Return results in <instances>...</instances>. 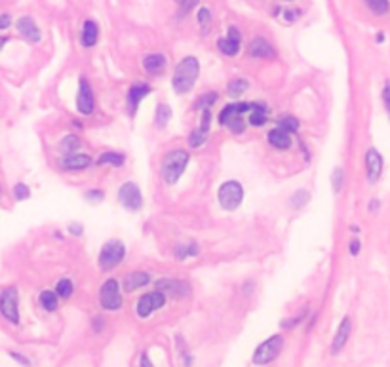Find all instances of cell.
Here are the masks:
<instances>
[{"label":"cell","mask_w":390,"mask_h":367,"mask_svg":"<svg viewBox=\"0 0 390 367\" xmlns=\"http://www.w3.org/2000/svg\"><path fill=\"white\" fill-rule=\"evenodd\" d=\"M225 126H226L228 129H230L232 133H242L244 129H246V124H244V118H242V116H236V118L228 120Z\"/></svg>","instance_id":"37"},{"label":"cell","mask_w":390,"mask_h":367,"mask_svg":"<svg viewBox=\"0 0 390 367\" xmlns=\"http://www.w3.org/2000/svg\"><path fill=\"white\" fill-rule=\"evenodd\" d=\"M12 25V17L8 14H4V16H0V29H8Z\"/></svg>","instance_id":"44"},{"label":"cell","mask_w":390,"mask_h":367,"mask_svg":"<svg viewBox=\"0 0 390 367\" xmlns=\"http://www.w3.org/2000/svg\"><path fill=\"white\" fill-rule=\"evenodd\" d=\"M150 282V274L143 272V270H135V272L126 274L124 278V289L126 291H135L143 285H147Z\"/></svg>","instance_id":"21"},{"label":"cell","mask_w":390,"mask_h":367,"mask_svg":"<svg viewBox=\"0 0 390 367\" xmlns=\"http://www.w3.org/2000/svg\"><path fill=\"white\" fill-rule=\"evenodd\" d=\"M240 42H242V34H240V31L234 29V27H230V29H228V34H226L225 38H219V40H217V48H219V51H221L223 55L232 57V55H236V53L240 51Z\"/></svg>","instance_id":"13"},{"label":"cell","mask_w":390,"mask_h":367,"mask_svg":"<svg viewBox=\"0 0 390 367\" xmlns=\"http://www.w3.org/2000/svg\"><path fill=\"white\" fill-rule=\"evenodd\" d=\"M126 257V246L122 240H109L107 244H103V248L99 251V257H97V263H99V268L109 272L116 266L120 265Z\"/></svg>","instance_id":"3"},{"label":"cell","mask_w":390,"mask_h":367,"mask_svg":"<svg viewBox=\"0 0 390 367\" xmlns=\"http://www.w3.org/2000/svg\"><path fill=\"white\" fill-rule=\"evenodd\" d=\"M200 253V249L196 244H187V246H177V248L174 249V255L175 259H179V261H183V259H187V257H194V255H198Z\"/></svg>","instance_id":"28"},{"label":"cell","mask_w":390,"mask_h":367,"mask_svg":"<svg viewBox=\"0 0 390 367\" xmlns=\"http://www.w3.org/2000/svg\"><path fill=\"white\" fill-rule=\"evenodd\" d=\"M343 179H345V175H343V170L337 168V170L331 173V185H333V190L335 192H341V188H343Z\"/></svg>","instance_id":"39"},{"label":"cell","mask_w":390,"mask_h":367,"mask_svg":"<svg viewBox=\"0 0 390 367\" xmlns=\"http://www.w3.org/2000/svg\"><path fill=\"white\" fill-rule=\"evenodd\" d=\"M278 128L287 131V133H295L299 129V122L293 116H284V118H280V122H278Z\"/></svg>","instance_id":"34"},{"label":"cell","mask_w":390,"mask_h":367,"mask_svg":"<svg viewBox=\"0 0 390 367\" xmlns=\"http://www.w3.org/2000/svg\"><path fill=\"white\" fill-rule=\"evenodd\" d=\"M177 4H179V8H181L183 14H187V12H191L196 4H198V0H175Z\"/></svg>","instance_id":"41"},{"label":"cell","mask_w":390,"mask_h":367,"mask_svg":"<svg viewBox=\"0 0 390 367\" xmlns=\"http://www.w3.org/2000/svg\"><path fill=\"white\" fill-rule=\"evenodd\" d=\"M365 168H367V179L375 183L382 171V158L381 154L377 153V149H369L367 151V154H365Z\"/></svg>","instance_id":"16"},{"label":"cell","mask_w":390,"mask_h":367,"mask_svg":"<svg viewBox=\"0 0 390 367\" xmlns=\"http://www.w3.org/2000/svg\"><path fill=\"white\" fill-rule=\"evenodd\" d=\"M252 105L253 103H246V101L228 103L225 109L221 111V114H219V124H221V126H225L228 120L236 118V116H244L246 112L252 111Z\"/></svg>","instance_id":"14"},{"label":"cell","mask_w":390,"mask_h":367,"mask_svg":"<svg viewBox=\"0 0 390 367\" xmlns=\"http://www.w3.org/2000/svg\"><path fill=\"white\" fill-rule=\"evenodd\" d=\"M99 305L105 310H118L122 307V293H120V283L118 280H107L99 289Z\"/></svg>","instance_id":"6"},{"label":"cell","mask_w":390,"mask_h":367,"mask_svg":"<svg viewBox=\"0 0 390 367\" xmlns=\"http://www.w3.org/2000/svg\"><path fill=\"white\" fill-rule=\"evenodd\" d=\"M72 291H74V285L70 282L69 278H63L57 282L55 285V293H57V297H63V299H69L70 295H72Z\"/></svg>","instance_id":"30"},{"label":"cell","mask_w":390,"mask_h":367,"mask_svg":"<svg viewBox=\"0 0 390 367\" xmlns=\"http://www.w3.org/2000/svg\"><path fill=\"white\" fill-rule=\"evenodd\" d=\"M57 293L55 291H42L40 293V305H42L44 310H48V312H53V310H57Z\"/></svg>","instance_id":"26"},{"label":"cell","mask_w":390,"mask_h":367,"mask_svg":"<svg viewBox=\"0 0 390 367\" xmlns=\"http://www.w3.org/2000/svg\"><path fill=\"white\" fill-rule=\"evenodd\" d=\"M97 36H99V29H97L96 21H92V19L84 21V25H82V44L86 48H92V46H96Z\"/></svg>","instance_id":"24"},{"label":"cell","mask_w":390,"mask_h":367,"mask_svg":"<svg viewBox=\"0 0 390 367\" xmlns=\"http://www.w3.org/2000/svg\"><path fill=\"white\" fill-rule=\"evenodd\" d=\"M166 305V295L160 291H152V293H145L141 299L137 301V316L148 318L152 312Z\"/></svg>","instance_id":"9"},{"label":"cell","mask_w":390,"mask_h":367,"mask_svg":"<svg viewBox=\"0 0 390 367\" xmlns=\"http://www.w3.org/2000/svg\"><path fill=\"white\" fill-rule=\"evenodd\" d=\"M269 109L263 105V103H253L252 105V111H250V124L255 126V128H261V126H265L267 124V120H269Z\"/></svg>","instance_id":"23"},{"label":"cell","mask_w":390,"mask_h":367,"mask_svg":"<svg viewBox=\"0 0 390 367\" xmlns=\"http://www.w3.org/2000/svg\"><path fill=\"white\" fill-rule=\"evenodd\" d=\"M282 346H284V339L280 335H274V337L267 339L265 342H261L259 346L255 348V352H253V363L255 365H267V363H270L272 359H276V356L282 350Z\"/></svg>","instance_id":"5"},{"label":"cell","mask_w":390,"mask_h":367,"mask_svg":"<svg viewBox=\"0 0 390 367\" xmlns=\"http://www.w3.org/2000/svg\"><path fill=\"white\" fill-rule=\"evenodd\" d=\"M4 44H6V38H0V48H2Z\"/></svg>","instance_id":"49"},{"label":"cell","mask_w":390,"mask_h":367,"mask_svg":"<svg viewBox=\"0 0 390 367\" xmlns=\"http://www.w3.org/2000/svg\"><path fill=\"white\" fill-rule=\"evenodd\" d=\"M358 253H360V242L354 238L350 242V255H358Z\"/></svg>","instance_id":"46"},{"label":"cell","mask_w":390,"mask_h":367,"mask_svg":"<svg viewBox=\"0 0 390 367\" xmlns=\"http://www.w3.org/2000/svg\"><path fill=\"white\" fill-rule=\"evenodd\" d=\"M217 101V94L215 92H209V94H204L200 95V99L194 103V109H198V111H204V109H209L213 103Z\"/></svg>","instance_id":"33"},{"label":"cell","mask_w":390,"mask_h":367,"mask_svg":"<svg viewBox=\"0 0 390 367\" xmlns=\"http://www.w3.org/2000/svg\"><path fill=\"white\" fill-rule=\"evenodd\" d=\"M248 53L252 57H259V59H270L274 57V48L270 46L265 38H253L250 48H248Z\"/></svg>","instance_id":"18"},{"label":"cell","mask_w":390,"mask_h":367,"mask_svg":"<svg viewBox=\"0 0 390 367\" xmlns=\"http://www.w3.org/2000/svg\"><path fill=\"white\" fill-rule=\"evenodd\" d=\"M69 231L74 232V236H80V234H82V225H70Z\"/></svg>","instance_id":"47"},{"label":"cell","mask_w":390,"mask_h":367,"mask_svg":"<svg viewBox=\"0 0 390 367\" xmlns=\"http://www.w3.org/2000/svg\"><path fill=\"white\" fill-rule=\"evenodd\" d=\"M14 196H16V200L23 202V200H27V198L31 196V190H29V187H27L25 183H18L14 187Z\"/></svg>","instance_id":"38"},{"label":"cell","mask_w":390,"mask_h":367,"mask_svg":"<svg viewBox=\"0 0 390 367\" xmlns=\"http://www.w3.org/2000/svg\"><path fill=\"white\" fill-rule=\"evenodd\" d=\"M118 202H120L126 209H130V211H137L141 209V205H143V194H141V190L135 183H124L120 188H118Z\"/></svg>","instance_id":"8"},{"label":"cell","mask_w":390,"mask_h":367,"mask_svg":"<svg viewBox=\"0 0 390 367\" xmlns=\"http://www.w3.org/2000/svg\"><path fill=\"white\" fill-rule=\"evenodd\" d=\"M84 198H86V200H92V202H99V200H103L105 198V192L103 190H90V192L84 194Z\"/></svg>","instance_id":"42"},{"label":"cell","mask_w":390,"mask_h":367,"mask_svg":"<svg viewBox=\"0 0 390 367\" xmlns=\"http://www.w3.org/2000/svg\"><path fill=\"white\" fill-rule=\"evenodd\" d=\"M0 196H2V187H0Z\"/></svg>","instance_id":"50"},{"label":"cell","mask_w":390,"mask_h":367,"mask_svg":"<svg viewBox=\"0 0 390 367\" xmlns=\"http://www.w3.org/2000/svg\"><path fill=\"white\" fill-rule=\"evenodd\" d=\"M170 120H172V109L168 105H164V103H160L156 107V126L164 128V126H168Z\"/></svg>","instance_id":"27"},{"label":"cell","mask_w":390,"mask_h":367,"mask_svg":"<svg viewBox=\"0 0 390 367\" xmlns=\"http://www.w3.org/2000/svg\"><path fill=\"white\" fill-rule=\"evenodd\" d=\"M0 314L6 318L10 324H19V305L16 287H6L0 293Z\"/></svg>","instance_id":"7"},{"label":"cell","mask_w":390,"mask_h":367,"mask_svg":"<svg viewBox=\"0 0 390 367\" xmlns=\"http://www.w3.org/2000/svg\"><path fill=\"white\" fill-rule=\"evenodd\" d=\"M206 139H208V133H204L202 129H194V131H191V135H189V145L192 149H200V146L206 143Z\"/></svg>","instance_id":"35"},{"label":"cell","mask_w":390,"mask_h":367,"mask_svg":"<svg viewBox=\"0 0 390 367\" xmlns=\"http://www.w3.org/2000/svg\"><path fill=\"white\" fill-rule=\"evenodd\" d=\"M267 139H269L270 145L274 146V149H278V151H286V149L291 146V133H287V131H284V129L280 128L270 129Z\"/></svg>","instance_id":"22"},{"label":"cell","mask_w":390,"mask_h":367,"mask_svg":"<svg viewBox=\"0 0 390 367\" xmlns=\"http://www.w3.org/2000/svg\"><path fill=\"white\" fill-rule=\"evenodd\" d=\"M141 367H152V363H150V359H148L147 354H143V358H141Z\"/></svg>","instance_id":"48"},{"label":"cell","mask_w":390,"mask_h":367,"mask_svg":"<svg viewBox=\"0 0 390 367\" xmlns=\"http://www.w3.org/2000/svg\"><path fill=\"white\" fill-rule=\"evenodd\" d=\"M150 92H152V88H150V84H147V82H143V80L133 82V86L128 90V99H126V103H128V112H130L131 116L137 112L139 103L143 101Z\"/></svg>","instance_id":"12"},{"label":"cell","mask_w":390,"mask_h":367,"mask_svg":"<svg viewBox=\"0 0 390 367\" xmlns=\"http://www.w3.org/2000/svg\"><path fill=\"white\" fill-rule=\"evenodd\" d=\"M200 75V63L196 57H185L177 63V67L174 70V77H172V86H174L175 94L185 95L189 94Z\"/></svg>","instance_id":"1"},{"label":"cell","mask_w":390,"mask_h":367,"mask_svg":"<svg viewBox=\"0 0 390 367\" xmlns=\"http://www.w3.org/2000/svg\"><path fill=\"white\" fill-rule=\"evenodd\" d=\"M198 23L204 27V31L209 27V23H211V12L208 8H202L198 12Z\"/></svg>","instance_id":"40"},{"label":"cell","mask_w":390,"mask_h":367,"mask_svg":"<svg viewBox=\"0 0 390 367\" xmlns=\"http://www.w3.org/2000/svg\"><path fill=\"white\" fill-rule=\"evenodd\" d=\"M217 198H219V204L223 209L226 211H234L238 205L242 204L244 200V187L238 183V181H226L219 187V192H217Z\"/></svg>","instance_id":"4"},{"label":"cell","mask_w":390,"mask_h":367,"mask_svg":"<svg viewBox=\"0 0 390 367\" xmlns=\"http://www.w3.org/2000/svg\"><path fill=\"white\" fill-rule=\"evenodd\" d=\"M124 162H126V156L120 153H103L99 158H97V164H99V166L111 164L114 168H120V166H124Z\"/></svg>","instance_id":"25"},{"label":"cell","mask_w":390,"mask_h":367,"mask_svg":"<svg viewBox=\"0 0 390 367\" xmlns=\"http://www.w3.org/2000/svg\"><path fill=\"white\" fill-rule=\"evenodd\" d=\"M80 139H78L76 135H67L63 141H61V151L65 154H72V153H76L78 149H80Z\"/></svg>","instance_id":"29"},{"label":"cell","mask_w":390,"mask_h":367,"mask_svg":"<svg viewBox=\"0 0 390 367\" xmlns=\"http://www.w3.org/2000/svg\"><path fill=\"white\" fill-rule=\"evenodd\" d=\"M365 4H367L369 10H371L373 14H377V16L388 12V0H365Z\"/></svg>","instance_id":"36"},{"label":"cell","mask_w":390,"mask_h":367,"mask_svg":"<svg viewBox=\"0 0 390 367\" xmlns=\"http://www.w3.org/2000/svg\"><path fill=\"white\" fill-rule=\"evenodd\" d=\"M350 318H343V322L339 325L337 333L333 337V342H331V354H339L343 350V346L347 344L348 341V335H350Z\"/></svg>","instance_id":"17"},{"label":"cell","mask_w":390,"mask_h":367,"mask_svg":"<svg viewBox=\"0 0 390 367\" xmlns=\"http://www.w3.org/2000/svg\"><path fill=\"white\" fill-rule=\"evenodd\" d=\"M308 200H310V194H308V190H304V188H301V190H297L293 196H291V205H293L295 209H299V207H304V205L308 204Z\"/></svg>","instance_id":"32"},{"label":"cell","mask_w":390,"mask_h":367,"mask_svg":"<svg viewBox=\"0 0 390 367\" xmlns=\"http://www.w3.org/2000/svg\"><path fill=\"white\" fill-rule=\"evenodd\" d=\"M88 166H92V158L88 154H65V158L61 160V168L67 171H80L86 170Z\"/></svg>","instance_id":"15"},{"label":"cell","mask_w":390,"mask_h":367,"mask_svg":"<svg viewBox=\"0 0 390 367\" xmlns=\"http://www.w3.org/2000/svg\"><path fill=\"white\" fill-rule=\"evenodd\" d=\"M76 109L80 114H92L94 109H96V99H94V90L88 82L86 78H80V90H78V97H76Z\"/></svg>","instance_id":"11"},{"label":"cell","mask_w":390,"mask_h":367,"mask_svg":"<svg viewBox=\"0 0 390 367\" xmlns=\"http://www.w3.org/2000/svg\"><path fill=\"white\" fill-rule=\"evenodd\" d=\"M166 65H168V59H166L164 53H150L143 59V68L148 75H160L166 68Z\"/></svg>","instance_id":"20"},{"label":"cell","mask_w":390,"mask_h":367,"mask_svg":"<svg viewBox=\"0 0 390 367\" xmlns=\"http://www.w3.org/2000/svg\"><path fill=\"white\" fill-rule=\"evenodd\" d=\"M248 80L246 78H236L232 82H228V94L234 95V97H238V95H242L246 90H248Z\"/></svg>","instance_id":"31"},{"label":"cell","mask_w":390,"mask_h":367,"mask_svg":"<svg viewBox=\"0 0 390 367\" xmlns=\"http://www.w3.org/2000/svg\"><path fill=\"white\" fill-rule=\"evenodd\" d=\"M18 31L23 38L29 40V42H38V40H40V31H38V27H36V23L31 19V17H21V19H19Z\"/></svg>","instance_id":"19"},{"label":"cell","mask_w":390,"mask_h":367,"mask_svg":"<svg viewBox=\"0 0 390 367\" xmlns=\"http://www.w3.org/2000/svg\"><path fill=\"white\" fill-rule=\"evenodd\" d=\"M156 287H158L160 293L175 297V299L185 297V295L191 293V285L185 282V280H179V278H162V280L156 282Z\"/></svg>","instance_id":"10"},{"label":"cell","mask_w":390,"mask_h":367,"mask_svg":"<svg viewBox=\"0 0 390 367\" xmlns=\"http://www.w3.org/2000/svg\"><path fill=\"white\" fill-rule=\"evenodd\" d=\"M382 101H384L386 111L390 112V84H386L384 86V90H382Z\"/></svg>","instance_id":"43"},{"label":"cell","mask_w":390,"mask_h":367,"mask_svg":"<svg viewBox=\"0 0 390 367\" xmlns=\"http://www.w3.org/2000/svg\"><path fill=\"white\" fill-rule=\"evenodd\" d=\"M187 164H189V154L181 149L166 154L162 160V168H160V175L166 185H175L181 179V175L187 170Z\"/></svg>","instance_id":"2"},{"label":"cell","mask_w":390,"mask_h":367,"mask_svg":"<svg viewBox=\"0 0 390 367\" xmlns=\"http://www.w3.org/2000/svg\"><path fill=\"white\" fill-rule=\"evenodd\" d=\"M299 16V10H286L284 12V17H286L287 21H295V17Z\"/></svg>","instance_id":"45"}]
</instances>
